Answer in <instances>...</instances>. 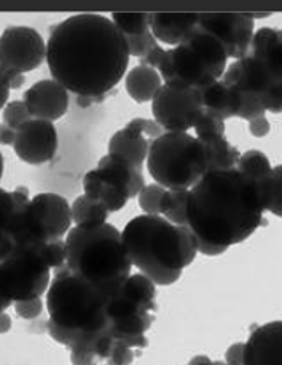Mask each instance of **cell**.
Instances as JSON below:
<instances>
[{"label":"cell","instance_id":"ffe728a7","mask_svg":"<svg viewBox=\"0 0 282 365\" xmlns=\"http://www.w3.org/2000/svg\"><path fill=\"white\" fill-rule=\"evenodd\" d=\"M184 45H187L188 48H192L197 53V55L211 67L214 76L221 80L226 71V61L230 58H228L224 45H221L216 37L211 36L209 32L201 29L199 26H197V28L192 31L190 36L185 38Z\"/></svg>","mask_w":282,"mask_h":365},{"label":"cell","instance_id":"1f68e13d","mask_svg":"<svg viewBox=\"0 0 282 365\" xmlns=\"http://www.w3.org/2000/svg\"><path fill=\"white\" fill-rule=\"evenodd\" d=\"M239 94H241V109L238 113L239 118L252 121L255 118L265 117L266 109L263 104V98H261L260 94H255V93H239Z\"/></svg>","mask_w":282,"mask_h":365},{"label":"cell","instance_id":"ee69618b","mask_svg":"<svg viewBox=\"0 0 282 365\" xmlns=\"http://www.w3.org/2000/svg\"><path fill=\"white\" fill-rule=\"evenodd\" d=\"M2 175H4V157H2V152H0V180H2Z\"/></svg>","mask_w":282,"mask_h":365},{"label":"cell","instance_id":"4316f807","mask_svg":"<svg viewBox=\"0 0 282 365\" xmlns=\"http://www.w3.org/2000/svg\"><path fill=\"white\" fill-rule=\"evenodd\" d=\"M204 145L209 152V171H228L238 166L241 153L225 138L206 142Z\"/></svg>","mask_w":282,"mask_h":365},{"label":"cell","instance_id":"f546056e","mask_svg":"<svg viewBox=\"0 0 282 365\" xmlns=\"http://www.w3.org/2000/svg\"><path fill=\"white\" fill-rule=\"evenodd\" d=\"M194 134L201 142H211L214 139L225 138V123L224 120L216 117L209 112L203 113V117L198 121V125L194 126Z\"/></svg>","mask_w":282,"mask_h":365},{"label":"cell","instance_id":"7402d4cb","mask_svg":"<svg viewBox=\"0 0 282 365\" xmlns=\"http://www.w3.org/2000/svg\"><path fill=\"white\" fill-rule=\"evenodd\" d=\"M201 99H203L206 112L216 115L224 121L238 117L241 109V94L233 88L226 86L221 80L203 88Z\"/></svg>","mask_w":282,"mask_h":365},{"label":"cell","instance_id":"d4e9b609","mask_svg":"<svg viewBox=\"0 0 282 365\" xmlns=\"http://www.w3.org/2000/svg\"><path fill=\"white\" fill-rule=\"evenodd\" d=\"M72 207V222L75 227L91 228L107 224L110 212L100 205V202L90 200L86 195H80L70 205Z\"/></svg>","mask_w":282,"mask_h":365},{"label":"cell","instance_id":"52a82bcc","mask_svg":"<svg viewBox=\"0 0 282 365\" xmlns=\"http://www.w3.org/2000/svg\"><path fill=\"white\" fill-rule=\"evenodd\" d=\"M147 169L166 190H190L209 171V152L197 136L164 131L150 147Z\"/></svg>","mask_w":282,"mask_h":365},{"label":"cell","instance_id":"9c48e42d","mask_svg":"<svg viewBox=\"0 0 282 365\" xmlns=\"http://www.w3.org/2000/svg\"><path fill=\"white\" fill-rule=\"evenodd\" d=\"M152 113L166 133L194 130L204 113L201 90H179L163 85L152 101Z\"/></svg>","mask_w":282,"mask_h":365},{"label":"cell","instance_id":"60d3db41","mask_svg":"<svg viewBox=\"0 0 282 365\" xmlns=\"http://www.w3.org/2000/svg\"><path fill=\"white\" fill-rule=\"evenodd\" d=\"M11 324H13V322H11V317H10L9 314L4 313L2 316H0V335L10 332Z\"/></svg>","mask_w":282,"mask_h":365},{"label":"cell","instance_id":"277c9868","mask_svg":"<svg viewBox=\"0 0 282 365\" xmlns=\"http://www.w3.org/2000/svg\"><path fill=\"white\" fill-rule=\"evenodd\" d=\"M66 268L88 279L105 295H115L131 276L132 262L123 245L122 232L104 224L73 227L66 236Z\"/></svg>","mask_w":282,"mask_h":365},{"label":"cell","instance_id":"7a4b0ae2","mask_svg":"<svg viewBox=\"0 0 282 365\" xmlns=\"http://www.w3.org/2000/svg\"><path fill=\"white\" fill-rule=\"evenodd\" d=\"M270 188L239 171H207L190 188L187 227L197 242L230 249L265 224Z\"/></svg>","mask_w":282,"mask_h":365},{"label":"cell","instance_id":"8992f818","mask_svg":"<svg viewBox=\"0 0 282 365\" xmlns=\"http://www.w3.org/2000/svg\"><path fill=\"white\" fill-rule=\"evenodd\" d=\"M66 240L18 246L0 259V295L10 302L42 299L51 272L66 265Z\"/></svg>","mask_w":282,"mask_h":365},{"label":"cell","instance_id":"7bdbcfd3","mask_svg":"<svg viewBox=\"0 0 282 365\" xmlns=\"http://www.w3.org/2000/svg\"><path fill=\"white\" fill-rule=\"evenodd\" d=\"M254 19H261V18H270V13H252Z\"/></svg>","mask_w":282,"mask_h":365},{"label":"cell","instance_id":"f1b7e54d","mask_svg":"<svg viewBox=\"0 0 282 365\" xmlns=\"http://www.w3.org/2000/svg\"><path fill=\"white\" fill-rule=\"evenodd\" d=\"M110 19L125 37H137L150 31V13H112Z\"/></svg>","mask_w":282,"mask_h":365},{"label":"cell","instance_id":"d6a6232c","mask_svg":"<svg viewBox=\"0 0 282 365\" xmlns=\"http://www.w3.org/2000/svg\"><path fill=\"white\" fill-rule=\"evenodd\" d=\"M31 112L26 106L24 101H13L9 103L4 109V123L6 126L13 128V130H19V128L24 126L28 121H31Z\"/></svg>","mask_w":282,"mask_h":365},{"label":"cell","instance_id":"e575fe53","mask_svg":"<svg viewBox=\"0 0 282 365\" xmlns=\"http://www.w3.org/2000/svg\"><path fill=\"white\" fill-rule=\"evenodd\" d=\"M26 77L21 73H10L0 66V110L9 104L10 90H19L24 85Z\"/></svg>","mask_w":282,"mask_h":365},{"label":"cell","instance_id":"30bf717a","mask_svg":"<svg viewBox=\"0 0 282 365\" xmlns=\"http://www.w3.org/2000/svg\"><path fill=\"white\" fill-rule=\"evenodd\" d=\"M157 71L166 86L179 90H203L219 82L211 67L184 43L164 48Z\"/></svg>","mask_w":282,"mask_h":365},{"label":"cell","instance_id":"d590c367","mask_svg":"<svg viewBox=\"0 0 282 365\" xmlns=\"http://www.w3.org/2000/svg\"><path fill=\"white\" fill-rule=\"evenodd\" d=\"M268 212L274 214L276 217H282V165L273 168Z\"/></svg>","mask_w":282,"mask_h":365},{"label":"cell","instance_id":"9a60e30c","mask_svg":"<svg viewBox=\"0 0 282 365\" xmlns=\"http://www.w3.org/2000/svg\"><path fill=\"white\" fill-rule=\"evenodd\" d=\"M23 98L33 120L53 123L69 110V91L56 80H40L24 93Z\"/></svg>","mask_w":282,"mask_h":365},{"label":"cell","instance_id":"5bb4252c","mask_svg":"<svg viewBox=\"0 0 282 365\" xmlns=\"http://www.w3.org/2000/svg\"><path fill=\"white\" fill-rule=\"evenodd\" d=\"M13 150L28 165H45L55 158L58 150V131L55 123L31 120L16 131Z\"/></svg>","mask_w":282,"mask_h":365},{"label":"cell","instance_id":"4dcf8cb0","mask_svg":"<svg viewBox=\"0 0 282 365\" xmlns=\"http://www.w3.org/2000/svg\"><path fill=\"white\" fill-rule=\"evenodd\" d=\"M166 195V188L158 184L145 185L144 190L139 193L137 202L142 212L147 215H161V202Z\"/></svg>","mask_w":282,"mask_h":365},{"label":"cell","instance_id":"8fae6325","mask_svg":"<svg viewBox=\"0 0 282 365\" xmlns=\"http://www.w3.org/2000/svg\"><path fill=\"white\" fill-rule=\"evenodd\" d=\"M46 61V43L28 26H10L0 36V66L10 73L36 71Z\"/></svg>","mask_w":282,"mask_h":365},{"label":"cell","instance_id":"8d00e7d4","mask_svg":"<svg viewBox=\"0 0 282 365\" xmlns=\"http://www.w3.org/2000/svg\"><path fill=\"white\" fill-rule=\"evenodd\" d=\"M45 308V303L42 299H32V300H23V302H15V311L16 314L26 321L37 319V317L42 314Z\"/></svg>","mask_w":282,"mask_h":365},{"label":"cell","instance_id":"f35d334b","mask_svg":"<svg viewBox=\"0 0 282 365\" xmlns=\"http://www.w3.org/2000/svg\"><path fill=\"white\" fill-rule=\"evenodd\" d=\"M249 131L255 138H265L271 131V125L266 117H260L249 121Z\"/></svg>","mask_w":282,"mask_h":365},{"label":"cell","instance_id":"cb8c5ba5","mask_svg":"<svg viewBox=\"0 0 282 365\" xmlns=\"http://www.w3.org/2000/svg\"><path fill=\"white\" fill-rule=\"evenodd\" d=\"M163 85V78L158 71L142 64L132 67L125 77L126 93L137 104L152 103Z\"/></svg>","mask_w":282,"mask_h":365},{"label":"cell","instance_id":"ac0fdd59","mask_svg":"<svg viewBox=\"0 0 282 365\" xmlns=\"http://www.w3.org/2000/svg\"><path fill=\"white\" fill-rule=\"evenodd\" d=\"M249 56L258 61L274 85H282V29L260 28L254 34Z\"/></svg>","mask_w":282,"mask_h":365},{"label":"cell","instance_id":"e0dca14e","mask_svg":"<svg viewBox=\"0 0 282 365\" xmlns=\"http://www.w3.org/2000/svg\"><path fill=\"white\" fill-rule=\"evenodd\" d=\"M98 171L104 179L117 185L120 190L126 193L127 198H136L144 190L145 180L142 169L134 166L131 161L120 157V155L107 153L98 163Z\"/></svg>","mask_w":282,"mask_h":365},{"label":"cell","instance_id":"836d02e7","mask_svg":"<svg viewBox=\"0 0 282 365\" xmlns=\"http://www.w3.org/2000/svg\"><path fill=\"white\" fill-rule=\"evenodd\" d=\"M126 42H127V50H130V56L139 58V59L145 58L152 50H155L158 46L157 38L152 34V31L137 37H126Z\"/></svg>","mask_w":282,"mask_h":365},{"label":"cell","instance_id":"83f0119b","mask_svg":"<svg viewBox=\"0 0 282 365\" xmlns=\"http://www.w3.org/2000/svg\"><path fill=\"white\" fill-rule=\"evenodd\" d=\"M190 190H166L161 202V215L174 225L187 227V201Z\"/></svg>","mask_w":282,"mask_h":365},{"label":"cell","instance_id":"2e32d148","mask_svg":"<svg viewBox=\"0 0 282 365\" xmlns=\"http://www.w3.org/2000/svg\"><path fill=\"white\" fill-rule=\"evenodd\" d=\"M243 365H282V321L255 327L244 343Z\"/></svg>","mask_w":282,"mask_h":365},{"label":"cell","instance_id":"6da1fadb","mask_svg":"<svg viewBox=\"0 0 282 365\" xmlns=\"http://www.w3.org/2000/svg\"><path fill=\"white\" fill-rule=\"evenodd\" d=\"M53 80L75 94L80 107L99 104L126 77L130 50L110 18L78 13L53 26L46 42Z\"/></svg>","mask_w":282,"mask_h":365},{"label":"cell","instance_id":"484cf974","mask_svg":"<svg viewBox=\"0 0 282 365\" xmlns=\"http://www.w3.org/2000/svg\"><path fill=\"white\" fill-rule=\"evenodd\" d=\"M241 173L249 175L251 179L257 180L258 184L271 187L273 166L270 158L260 150H249L241 153L239 163L236 166Z\"/></svg>","mask_w":282,"mask_h":365},{"label":"cell","instance_id":"ab89813d","mask_svg":"<svg viewBox=\"0 0 282 365\" xmlns=\"http://www.w3.org/2000/svg\"><path fill=\"white\" fill-rule=\"evenodd\" d=\"M16 130L6 126L5 123L0 125V145H13L15 144Z\"/></svg>","mask_w":282,"mask_h":365},{"label":"cell","instance_id":"3957f363","mask_svg":"<svg viewBox=\"0 0 282 365\" xmlns=\"http://www.w3.org/2000/svg\"><path fill=\"white\" fill-rule=\"evenodd\" d=\"M123 245L132 265L155 286H172L198 255L192 230L163 215H137L125 225Z\"/></svg>","mask_w":282,"mask_h":365},{"label":"cell","instance_id":"d6986e66","mask_svg":"<svg viewBox=\"0 0 282 365\" xmlns=\"http://www.w3.org/2000/svg\"><path fill=\"white\" fill-rule=\"evenodd\" d=\"M199 24V13H150V31L161 43L179 46Z\"/></svg>","mask_w":282,"mask_h":365},{"label":"cell","instance_id":"4fadbf2b","mask_svg":"<svg viewBox=\"0 0 282 365\" xmlns=\"http://www.w3.org/2000/svg\"><path fill=\"white\" fill-rule=\"evenodd\" d=\"M164 133L155 120L134 118L122 130L117 131L109 140V153L131 161L134 166L142 169L147 163L150 147Z\"/></svg>","mask_w":282,"mask_h":365},{"label":"cell","instance_id":"5b68a950","mask_svg":"<svg viewBox=\"0 0 282 365\" xmlns=\"http://www.w3.org/2000/svg\"><path fill=\"white\" fill-rule=\"evenodd\" d=\"M109 300L93 282L63 267L53 272L45 305L55 326L70 332H94L109 326Z\"/></svg>","mask_w":282,"mask_h":365},{"label":"cell","instance_id":"ba28073f","mask_svg":"<svg viewBox=\"0 0 282 365\" xmlns=\"http://www.w3.org/2000/svg\"><path fill=\"white\" fill-rule=\"evenodd\" d=\"M157 286L142 273L131 274L110 297L107 305L109 327L117 338H122L132 349L149 346V332L157 311Z\"/></svg>","mask_w":282,"mask_h":365},{"label":"cell","instance_id":"603a6c76","mask_svg":"<svg viewBox=\"0 0 282 365\" xmlns=\"http://www.w3.org/2000/svg\"><path fill=\"white\" fill-rule=\"evenodd\" d=\"M83 190L90 200H94L103 205L109 212H118L126 206V193L120 190L117 185L104 179L98 169L88 171L83 178Z\"/></svg>","mask_w":282,"mask_h":365},{"label":"cell","instance_id":"b9f144b4","mask_svg":"<svg viewBox=\"0 0 282 365\" xmlns=\"http://www.w3.org/2000/svg\"><path fill=\"white\" fill-rule=\"evenodd\" d=\"M11 303H13V302H10V300H6V299H5V297H2V295H0V316H2V314L5 313V311H6V308H9V307H11Z\"/></svg>","mask_w":282,"mask_h":365},{"label":"cell","instance_id":"7c38bea8","mask_svg":"<svg viewBox=\"0 0 282 365\" xmlns=\"http://www.w3.org/2000/svg\"><path fill=\"white\" fill-rule=\"evenodd\" d=\"M198 26L224 45L230 59L238 61L249 55L255 34L252 13H199Z\"/></svg>","mask_w":282,"mask_h":365},{"label":"cell","instance_id":"44dd1931","mask_svg":"<svg viewBox=\"0 0 282 365\" xmlns=\"http://www.w3.org/2000/svg\"><path fill=\"white\" fill-rule=\"evenodd\" d=\"M29 201V190L26 187H18L13 192L0 188V251L15 233L23 209Z\"/></svg>","mask_w":282,"mask_h":365},{"label":"cell","instance_id":"74e56055","mask_svg":"<svg viewBox=\"0 0 282 365\" xmlns=\"http://www.w3.org/2000/svg\"><path fill=\"white\" fill-rule=\"evenodd\" d=\"M244 343H234L225 353V362L228 365H243Z\"/></svg>","mask_w":282,"mask_h":365}]
</instances>
